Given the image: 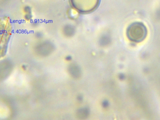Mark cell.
I'll use <instances>...</instances> for the list:
<instances>
[{
  "instance_id": "obj_1",
  "label": "cell",
  "mask_w": 160,
  "mask_h": 120,
  "mask_svg": "<svg viewBox=\"0 0 160 120\" xmlns=\"http://www.w3.org/2000/svg\"><path fill=\"white\" fill-rule=\"evenodd\" d=\"M12 32V26L10 18H0V58L6 54Z\"/></svg>"
}]
</instances>
